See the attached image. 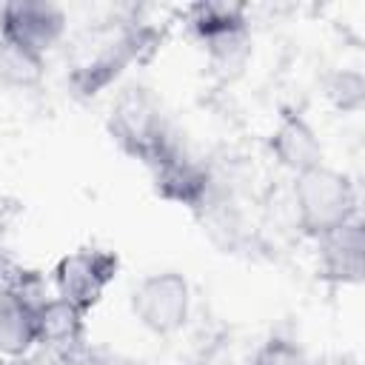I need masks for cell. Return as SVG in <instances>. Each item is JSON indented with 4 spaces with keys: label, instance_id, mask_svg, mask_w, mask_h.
<instances>
[{
    "label": "cell",
    "instance_id": "cell-1",
    "mask_svg": "<svg viewBox=\"0 0 365 365\" xmlns=\"http://www.w3.org/2000/svg\"><path fill=\"white\" fill-rule=\"evenodd\" d=\"M294 200H297L299 225L311 237H322L351 222L356 208V197L348 177L328 165H317L311 171L297 174Z\"/></svg>",
    "mask_w": 365,
    "mask_h": 365
},
{
    "label": "cell",
    "instance_id": "cell-2",
    "mask_svg": "<svg viewBox=\"0 0 365 365\" xmlns=\"http://www.w3.org/2000/svg\"><path fill=\"white\" fill-rule=\"evenodd\" d=\"M134 314L154 334H174L188 317V282L174 274H151L134 291Z\"/></svg>",
    "mask_w": 365,
    "mask_h": 365
},
{
    "label": "cell",
    "instance_id": "cell-3",
    "mask_svg": "<svg viewBox=\"0 0 365 365\" xmlns=\"http://www.w3.org/2000/svg\"><path fill=\"white\" fill-rule=\"evenodd\" d=\"M66 14L54 3H6L3 6V40L26 48L29 54H48L63 37Z\"/></svg>",
    "mask_w": 365,
    "mask_h": 365
},
{
    "label": "cell",
    "instance_id": "cell-4",
    "mask_svg": "<svg viewBox=\"0 0 365 365\" xmlns=\"http://www.w3.org/2000/svg\"><path fill=\"white\" fill-rule=\"evenodd\" d=\"M114 271H117V259L106 251H77V254L66 257L57 265L60 299L71 302L80 311L91 308L103 297Z\"/></svg>",
    "mask_w": 365,
    "mask_h": 365
},
{
    "label": "cell",
    "instance_id": "cell-5",
    "mask_svg": "<svg viewBox=\"0 0 365 365\" xmlns=\"http://www.w3.org/2000/svg\"><path fill=\"white\" fill-rule=\"evenodd\" d=\"M319 242V268L325 279L334 282H359L362 279V251L365 234L356 220L317 237Z\"/></svg>",
    "mask_w": 365,
    "mask_h": 365
},
{
    "label": "cell",
    "instance_id": "cell-6",
    "mask_svg": "<svg viewBox=\"0 0 365 365\" xmlns=\"http://www.w3.org/2000/svg\"><path fill=\"white\" fill-rule=\"evenodd\" d=\"M37 308L20 291H0V354L20 356L37 342Z\"/></svg>",
    "mask_w": 365,
    "mask_h": 365
},
{
    "label": "cell",
    "instance_id": "cell-7",
    "mask_svg": "<svg viewBox=\"0 0 365 365\" xmlns=\"http://www.w3.org/2000/svg\"><path fill=\"white\" fill-rule=\"evenodd\" d=\"M151 165L157 168V188L168 200L200 205V200L205 197V188H208L205 171L200 165H194L188 157H182L174 145H168Z\"/></svg>",
    "mask_w": 365,
    "mask_h": 365
},
{
    "label": "cell",
    "instance_id": "cell-8",
    "mask_svg": "<svg viewBox=\"0 0 365 365\" xmlns=\"http://www.w3.org/2000/svg\"><path fill=\"white\" fill-rule=\"evenodd\" d=\"M271 148H274L277 160L297 174L322 165V145H319L314 128L297 114H288L279 123V128L271 140Z\"/></svg>",
    "mask_w": 365,
    "mask_h": 365
},
{
    "label": "cell",
    "instance_id": "cell-9",
    "mask_svg": "<svg viewBox=\"0 0 365 365\" xmlns=\"http://www.w3.org/2000/svg\"><path fill=\"white\" fill-rule=\"evenodd\" d=\"M83 339V311L66 299H48L37 308V342L71 348Z\"/></svg>",
    "mask_w": 365,
    "mask_h": 365
},
{
    "label": "cell",
    "instance_id": "cell-10",
    "mask_svg": "<svg viewBox=\"0 0 365 365\" xmlns=\"http://www.w3.org/2000/svg\"><path fill=\"white\" fill-rule=\"evenodd\" d=\"M194 29L202 40L245 29V9L234 3H200L194 6Z\"/></svg>",
    "mask_w": 365,
    "mask_h": 365
},
{
    "label": "cell",
    "instance_id": "cell-11",
    "mask_svg": "<svg viewBox=\"0 0 365 365\" xmlns=\"http://www.w3.org/2000/svg\"><path fill=\"white\" fill-rule=\"evenodd\" d=\"M43 57L29 54L26 48L0 40V80L9 86H31L40 80Z\"/></svg>",
    "mask_w": 365,
    "mask_h": 365
},
{
    "label": "cell",
    "instance_id": "cell-12",
    "mask_svg": "<svg viewBox=\"0 0 365 365\" xmlns=\"http://www.w3.org/2000/svg\"><path fill=\"white\" fill-rule=\"evenodd\" d=\"M254 365H308L305 351L291 339H271L257 354Z\"/></svg>",
    "mask_w": 365,
    "mask_h": 365
},
{
    "label": "cell",
    "instance_id": "cell-13",
    "mask_svg": "<svg viewBox=\"0 0 365 365\" xmlns=\"http://www.w3.org/2000/svg\"><path fill=\"white\" fill-rule=\"evenodd\" d=\"M334 97L342 108H356L362 103V77L356 71H345L339 77V86L334 88Z\"/></svg>",
    "mask_w": 365,
    "mask_h": 365
},
{
    "label": "cell",
    "instance_id": "cell-14",
    "mask_svg": "<svg viewBox=\"0 0 365 365\" xmlns=\"http://www.w3.org/2000/svg\"><path fill=\"white\" fill-rule=\"evenodd\" d=\"M0 365H11V362H0Z\"/></svg>",
    "mask_w": 365,
    "mask_h": 365
}]
</instances>
